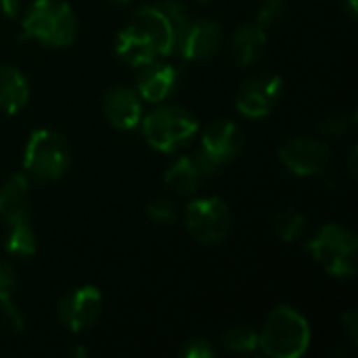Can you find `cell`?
<instances>
[{
	"label": "cell",
	"instance_id": "7c38bea8",
	"mask_svg": "<svg viewBox=\"0 0 358 358\" xmlns=\"http://www.w3.org/2000/svg\"><path fill=\"white\" fill-rule=\"evenodd\" d=\"M222 46V27L214 19H195L182 29L176 50L189 61H208Z\"/></svg>",
	"mask_w": 358,
	"mask_h": 358
},
{
	"label": "cell",
	"instance_id": "e575fe53",
	"mask_svg": "<svg viewBox=\"0 0 358 358\" xmlns=\"http://www.w3.org/2000/svg\"><path fill=\"white\" fill-rule=\"evenodd\" d=\"M2 208H4V206H2V199H0V212H2Z\"/></svg>",
	"mask_w": 358,
	"mask_h": 358
},
{
	"label": "cell",
	"instance_id": "52a82bcc",
	"mask_svg": "<svg viewBox=\"0 0 358 358\" xmlns=\"http://www.w3.org/2000/svg\"><path fill=\"white\" fill-rule=\"evenodd\" d=\"M243 149L241 128L231 120H216L201 136V145L195 151V162L203 176L216 174L222 166L233 162Z\"/></svg>",
	"mask_w": 358,
	"mask_h": 358
},
{
	"label": "cell",
	"instance_id": "d6986e66",
	"mask_svg": "<svg viewBox=\"0 0 358 358\" xmlns=\"http://www.w3.org/2000/svg\"><path fill=\"white\" fill-rule=\"evenodd\" d=\"M203 178V172L199 170L193 155H182L176 162H172L164 174L166 185L176 191L178 195H191L199 189Z\"/></svg>",
	"mask_w": 358,
	"mask_h": 358
},
{
	"label": "cell",
	"instance_id": "ffe728a7",
	"mask_svg": "<svg viewBox=\"0 0 358 358\" xmlns=\"http://www.w3.org/2000/svg\"><path fill=\"white\" fill-rule=\"evenodd\" d=\"M304 231H306V218L296 208H283L273 216V233L285 243L300 239Z\"/></svg>",
	"mask_w": 358,
	"mask_h": 358
},
{
	"label": "cell",
	"instance_id": "9c48e42d",
	"mask_svg": "<svg viewBox=\"0 0 358 358\" xmlns=\"http://www.w3.org/2000/svg\"><path fill=\"white\" fill-rule=\"evenodd\" d=\"M103 313V296L94 285H80L65 294L57 315L61 325L71 334H84L96 325Z\"/></svg>",
	"mask_w": 358,
	"mask_h": 358
},
{
	"label": "cell",
	"instance_id": "4dcf8cb0",
	"mask_svg": "<svg viewBox=\"0 0 358 358\" xmlns=\"http://www.w3.org/2000/svg\"><path fill=\"white\" fill-rule=\"evenodd\" d=\"M348 162H350V176H352V180H355V178H357V166H355V162H357V149H355V147L350 149Z\"/></svg>",
	"mask_w": 358,
	"mask_h": 358
},
{
	"label": "cell",
	"instance_id": "83f0119b",
	"mask_svg": "<svg viewBox=\"0 0 358 358\" xmlns=\"http://www.w3.org/2000/svg\"><path fill=\"white\" fill-rule=\"evenodd\" d=\"M342 325H344V329L348 331V338H350V342H352V344H357V338H358V313L357 310H348V313L342 317Z\"/></svg>",
	"mask_w": 358,
	"mask_h": 358
},
{
	"label": "cell",
	"instance_id": "f1b7e54d",
	"mask_svg": "<svg viewBox=\"0 0 358 358\" xmlns=\"http://www.w3.org/2000/svg\"><path fill=\"white\" fill-rule=\"evenodd\" d=\"M23 0H0V15L6 19H17L21 15Z\"/></svg>",
	"mask_w": 358,
	"mask_h": 358
},
{
	"label": "cell",
	"instance_id": "d4e9b609",
	"mask_svg": "<svg viewBox=\"0 0 358 358\" xmlns=\"http://www.w3.org/2000/svg\"><path fill=\"white\" fill-rule=\"evenodd\" d=\"M157 6H159V8L166 13V17L170 19L172 27H174V31H176V42H178L182 29H185L187 23H189V10H187L185 2H182V0H159Z\"/></svg>",
	"mask_w": 358,
	"mask_h": 358
},
{
	"label": "cell",
	"instance_id": "836d02e7",
	"mask_svg": "<svg viewBox=\"0 0 358 358\" xmlns=\"http://www.w3.org/2000/svg\"><path fill=\"white\" fill-rule=\"evenodd\" d=\"M197 4H208V2H212V0H195Z\"/></svg>",
	"mask_w": 358,
	"mask_h": 358
},
{
	"label": "cell",
	"instance_id": "603a6c76",
	"mask_svg": "<svg viewBox=\"0 0 358 358\" xmlns=\"http://www.w3.org/2000/svg\"><path fill=\"white\" fill-rule=\"evenodd\" d=\"M147 218L157 227H170L176 222V208L170 199L157 197L147 203Z\"/></svg>",
	"mask_w": 358,
	"mask_h": 358
},
{
	"label": "cell",
	"instance_id": "6da1fadb",
	"mask_svg": "<svg viewBox=\"0 0 358 358\" xmlns=\"http://www.w3.org/2000/svg\"><path fill=\"white\" fill-rule=\"evenodd\" d=\"M176 50V31L157 4L134 13L132 21L117 34L115 52L130 67H145Z\"/></svg>",
	"mask_w": 358,
	"mask_h": 358
},
{
	"label": "cell",
	"instance_id": "5b68a950",
	"mask_svg": "<svg viewBox=\"0 0 358 358\" xmlns=\"http://www.w3.org/2000/svg\"><path fill=\"white\" fill-rule=\"evenodd\" d=\"M69 162H71V151L63 134L48 128H40L29 134L23 151V168L31 180L36 182L59 180L67 172Z\"/></svg>",
	"mask_w": 358,
	"mask_h": 358
},
{
	"label": "cell",
	"instance_id": "8fae6325",
	"mask_svg": "<svg viewBox=\"0 0 358 358\" xmlns=\"http://www.w3.org/2000/svg\"><path fill=\"white\" fill-rule=\"evenodd\" d=\"M331 151L329 147L315 136H294L285 141L279 149L281 164L296 176L308 178L325 172L329 164Z\"/></svg>",
	"mask_w": 358,
	"mask_h": 358
},
{
	"label": "cell",
	"instance_id": "ba28073f",
	"mask_svg": "<svg viewBox=\"0 0 358 358\" xmlns=\"http://www.w3.org/2000/svg\"><path fill=\"white\" fill-rule=\"evenodd\" d=\"M185 224L193 239L203 245H218L231 233L233 216L218 197H197L185 210Z\"/></svg>",
	"mask_w": 358,
	"mask_h": 358
},
{
	"label": "cell",
	"instance_id": "7a4b0ae2",
	"mask_svg": "<svg viewBox=\"0 0 358 358\" xmlns=\"http://www.w3.org/2000/svg\"><path fill=\"white\" fill-rule=\"evenodd\" d=\"M310 346V325L302 313L292 306H277L268 313L258 348L273 358H300Z\"/></svg>",
	"mask_w": 358,
	"mask_h": 358
},
{
	"label": "cell",
	"instance_id": "484cf974",
	"mask_svg": "<svg viewBox=\"0 0 358 358\" xmlns=\"http://www.w3.org/2000/svg\"><path fill=\"white\" fill-rule=\"evenodd\" d=\"M352 117H348L346 113H329L321 120L319 124V132L327 138H338L344 136L348 132V128L352 126Z\"/></svg>",
	"mask_w": 358,
	"mask_h": 358
},
{
	"label": "cell",
	"instance_id": "ac0fdd59",
	"mask_svg": "<svg viewBox=\"0 0 358 358\" xmlns=\"http://www.w3.org/2000/svg\"><path fill=\"white\" fill-rule=\"evenodd\" d=\"M15 289H17V273L6 260L0 258V315H2V323L15 334H19L23 331L25 323H23V315L19 313L13 300Z\"/></svg>",
	"mask_w": 358,
	"mask_h": 358
},
{
	"label": "cell",
	"instance_id": "e0dca14e",
	"mask_svg": "<svg viewBox=\"0 0 358 358\" xmlns=\"http://www.w3.org/2000/svg\"><path fill=\"white\" fill-rule=\"evenodd\" d=\"M29 101V82L15 65L0 67V111L6 115L19 113Z\"/></svg>",
	"mask_w": 358,
	"mask_h": 358
},
{
	"label": "cell",
	"instance_id": "44dd1931",
	"mask_svg": "<svg viewBox=\"0 0 358 358\" xmlns=\"http://www.w3.org/2000/svg\"><path fill=\"white\" fill-rule=\"evenodd\" d=\"M220 344L233 355H252L258 350V334L250 325H233L220 336Z\"/></svg>",
	"mask_w": 358,
	"mask_h": 358
},
{
	"label": "cell",
	"instance_id": "4316f807",
	"mask_svg": "<svg viewBox=\"0 0 358 358\" xmlns=\"http://www.w3.org/2000/svg\"><path fill=\"white\" fill-rule=\"evenodd\" d=\"M180 357L182 358H214L216 357V350H214V346H212L208 340H201V338H197V340H191V342H187V344L182 346V350H180Z\"/></svg>",
	"mask_w": 358,
	"mask_h": 358
},
{
	"label": "cell",
	"instance_id": "7402d4cb",
	"mask_svg": "<svg viewBox=\"0 0 358 358\" xmlns=\"http://www.w3.org/2000/svg\"><path fill=\"white\" fill-rule=\"evenodd\" d=\"M29 197V176L23 172H13L6 176L0 185V199L4 208H15V206H27ZM2 208V210H4Z\"/></svg>",
	"mask_w": 358,
	"mask_h": 358
},
{
	"label": "cell",
	"instance_id": "1f68e13d",
	"mask_svg": "<svg viewBox=\"0 0 358 358\" xmlns=\"http://www.w3.org/2000/svg\"><path fill=\"white\" fill-rule=\"evenodd\" d=\"M71 355H73V357H86L88 352H86L84 348H73V350H71Z\"/></svg>",
	"mask_w": 358,
	"mask_h": 358
},
{
	"label": "cell",
	"instance_id": "5bb4252c",
	"mask_svg": "<svg viewBox=\"0 0 358 358\" xmlns=\"http://www.w3.org/2000/svg\"><path fill=\"white\" fill-rule=\"evenodd\" d=\"M103 111L115 130H134L143 120V99L128 86H113L103 96Z\"/></svg>",
	"mask_w": 358,
	"mask_h": 358
},
{
	"label": "cell",
	"instance_id": "f546056e",
	"mask_svg": "<svg viewBox=\"0 0 358 358\" xmlns=\"http://www.w3.org/2000/svg\"><path fill=\"white\" fill-rule=\"evenodd\" d=\"M342 4H344V8L348 10V15H350L352 19H357V15H358V0H342Z\"/></svg>",
	"mask_w": 358,
	"mask_h": 358
},
{
	"label": "cell",
	"instance_id": "9a60e30c",
	"mask_svg": "<svg viewBox=\"0 0 358 358\" xmlns=\"http://www.w3.org/2000/svg\"><path fill=\"white\" fill-rule=\"evenodd\" d=\"M178 78H180V73L172 63L157 59V61L141 67V73L136 78V92L143 101L162 103L176 90Z\"/></svg>",
	"mask_w": 358,
	"mask_h": 358
},
{
	"label": "cell",
	"instance_id": "2e32d148",
	"mask_svg": "<svg viewBox=\"0 0 358 358\" xmlns=\"http://www.w3.org/2000/svg\"><path fill=\"white\" fill-rule=\"evenodd\" d=\"M229 50L235 65L239 67L256 65L266 50V29L260 27L256 21L241 23L229 40Z\"/></svg>",
	"mask_w": 358,
	"mask_h": 358
},
{
	"label": "cell",
	"instance_id": "d6a6232c",
	"mask_svg": "<svg viewBox=\"0 0 358 358\" xmlns=\"http://www.w3.org/2000/svg\"><path fill=\"white\" fill-rule=\"evenodd\" d=\"M109 2H115V4H128L130 0H109Z\"/></svg>",
	"mask_w": 358,
	"mask_h": 358
},
{
	"label": "cell",
	"instance_id": "3957f363",
	"mask_svg": "<svg viewBox=\"0 0 358 358\" xmlns=\"http://www.w3.org/2000/svg\"><path fill=\"white\" fill-rule=\"evenodd\" d=\"M23 36L50 48L69 46L78 34V19L63 0H34L23 17Z\"/></svg>",
	"mask_w": 358,
	"mask_h": 358
},
{
	"label": "cell",
	"instance_id": "cb8c5ba5",
	"mask_svg": "<svg viewBox=\"0 0 358 358\" xmlns=\"http://www.w3.org/2000/svg\"><path fill=\"white\" fill-rule=\"evenodd\" d=\"M287 10V2L285 0H262L258 4V10H256V23L264 29L277 25L283 15Z\"/></svg>",
	"mask_w": 358,
	"mask_h": 358
},
{
	"label": "cell",
	"instance_id": "30bf717a",
	"mask_svg": "<svg viewBox=\"0 0 358 358\" xmlns=\"http://www.w3.org/2000/svg\"><path fill=\"white\" fill-rule=\"evenodd\" d=\"M283 94V80L275 73H256L241 82L235 105L237 111L250 120L266 117Z\"/></svg>",
	"mask_w": 358,
	"mask_h": 358
},
{
	"label": "cell",
	"instance_id": "4fadbf2b",
	"mask_svg": "<svg viewBox=\"0 0 358 358\" xmlns=\"http://www.w3.org/2000/svg\"><path fill=\"white\" fill-rule=\"evenodd\" d=\"M0 214L4 220V250L15 258L34 256L38 250V241H36L27 206L4 208Z\"/></svg>",
	"mask_w": 358,
	"mask_h": 358
},
{
	"label": "cell",
	"instance_id": "277c9868",
	"mask_svg": "<svg viewBox=\"0 0 358 358\" xmlns=\"http://www.w3.org/2000/svg\"><path fill=\"white\" fill-rule=\"evenodd\" d=\"M306 250L334 279H352L357 275L358 241L350 229L329 222L306 243Z\"/></svg>",
	"mask_w": 358,
	"mask_h": 358
},
{
	"label": "cell",
	"instance_id": "8992f818",
	"mask_svg": "<svg viewBox=\"0 0 358 358\" xmlns=\"http://www.w3.org/2000/svg\"><path fill=\"white\" fill-rule=\"evenodd\" d=\"M141 124H143L145 141L162 153L178 151L199 130L197 117L189 109L174 107V105L155 107L151 113H147L141 120Z\"/></svg>",
	"mask_w": 358,
	"mask_h": 358
}]
</instances>
